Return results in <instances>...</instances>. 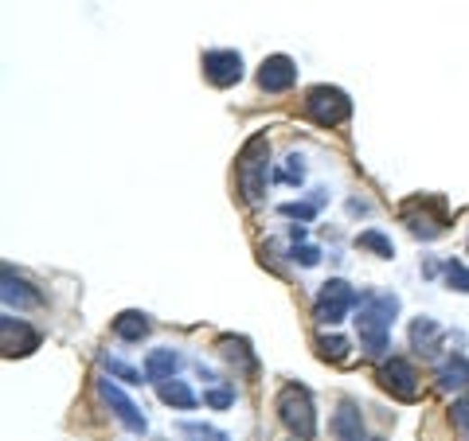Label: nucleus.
<instances>
[{"label":"nucleus","mask_w":469,"mask_h":441,"mask_svg":"<svg viewBox=\"0 0 469 441\" xmlns=\"http://www.w3.org/2000/svg\"><path fill=\"white\" fill-rule=\"evenodd\" d=\"M399 313V297L395 293H363L360 297V313H356V336L360 348L368 355H383L391 344V320Z\"/></svg>","instance_id":"nucleus-1"},{"label":"nucleus","mask_w":469,"mask_h":441,"mask_svg":"<svg viewBox=\"0 0 469 441\" xmlns=\"http://www.w3.org/2000/svg\"><path fill=\"white\" fill-rule=\"evenodd\" d=\"M266 176H270V141H266V133H254L243 145L239 161H234V184H239L243 204H258L262 199Z\"/></svg>","instance_id":"nucleus-2"},{"label":"nucleus","mask_w":469,"mask_h":441,"mask_svg":"<svg viewBox=\"0 0 469 441\" xmlns=\"http://www.w3.org/2000/svg\"><path fill=\"white\" fill-rule=\"evenodd\" d=\"M278 418L281 426L298 437V441H313L317 437V407H313V395L305 390L301 383H286L278 390Z\"/></svg>","instance_id":"nucleus-3"},{"label":"nucleus","mask_w":469,"mask_h":441,"mask_svg":"<svg viewBox=\"0 0 469 441\" xmlns=\"http://www.w3.org/2000/svg\"><path fill=\"white\" fill-rule=\"evenodd\" d=\"M305 117L321 129H336L352 117V98L340 87H313L305 94Z\"/></svg>","instance_id":"nucleus-4"},{"label":"nucleus","mask_w":469,"mask_h":441,"mask_svg":"<svg viewBox=\"0 0 469 441\" xmlns=\"http://www.w3.org/2000/svg\"><path fill=\"white\" fill-rule=\"evenodd\" d=\"M356 305H360V293L352 289L345 278H328L313 301V317L321 320V325H340Z\"/></svg>","instance_id":"nucleus-5"},{"label":"nucleus","mask_w":469,"mask_h":441,"mask_svg":"<svg viewBox=\"0 0 469 441\" xmlns=\"http://www.w3.org/2000/svg\"><path fill=\"white\" fill-rule=\"evenodd\" d=\"M375 379H380V387H383L391 399H399V402H418V395H422V383H418L415 363L403 360V355H391V360H383L380 372H375Z\"/></svg>","instance_id":"nucleus-6"},{"label":"nucleus","mask_w":469,"mask_h":441,"mask_svg":"<svg viewBox=\"0 0 469 441\" xmlns=\"http://www.w3.org/2000/svg\"><path fill=\"white\" fill-rule=\"evenodd\" d=\"M399 216H403V223L410 226V234H418V238H438L446 231V207H442V199H407L403 207H399Z\"/></svg>","instance_id":"nucleus-7"},{"label":"nucleus","mask_w":469,"mask_h":441,"mask_svg":"<svg viewBox=\"0 0 469 441\" xmlns=\"http://www.w3.org/2000/svg\"><path fill=\"white\" fill-rule=\"evenodd\" d=\"M40 348V332H35L28 320L5 313L0 317V352H5V360H16V355H32Z\"/></svg>","instance_id":"nucleus-8"},{"label":"nucleus","mask_w":469,"mask_h":441,"mask_svg":"<svg viewBox=\"0 0 469 441\" xmlns=\"http://www.w3.org/2000/svg\"><path fill=\"white\" fill-rule=\"evenodd\" d=\"M204 78L219 90L234 87V82L243 78V55L227 51V47H223V51H204Z\"/></svg>","instance_id":"nucleus-9"},{"label":"nucleus","mask_w":469,"mask_h":441,"mask_svg":"<svg viewBox=\"0 0 469 441\" xmlns=\"http://www.w3.org/2000/svg\"><path fill=\"white\" fill-rule=\"evenodd\" d=\"M98 395H102V402L114 410V418L122 422L129 434H145V430H149L145 414H141V410L133 407V402H129V399L122 395V390H117V387L110 383V379H98Z\"/></svg>","instance_id":"nucleus-10"},{"label":"nucleus","mask_w":469,"mask_h":441,"mask_svg":"<svg viewBox=\"0 0 469 441\" xmlns=\"http://www.w3.org/2000/svg\"><path fill=\"white\" fill-rule=\"evenodd\" d=\"M293 82H298V67H293L290 55L262 59V67H258V87H262L266 94H286Z\"/></svg>","instance_id":"nucleus-11"},{"label":"nucleus","mask_w":469,"mask_h":441,"mask_svg":"<svg viewBox=\"0 0 469 441\" xmlns=\"http://www.w3.org/2000/svg\"><path fill=\"white\" fill-rule=\"evenodd\" d=\"M328 430H333V441H368V430H363V414L352 399H345L328 418Z\"/></svg>","instance_id":"nucleus-12"},{"label":"nucleus","mask_w":469,"mask_h":441,"mask_svg":"<svg viewBox=\"0 0 469 441\" xmlns=\"http://www.w3.org/2000/svg\"><path fill=\"white\" fill-rule=\"evenodd\" d=\"M216 348H219L223 360H227L231 367H239L243 375H254V372H258L254 352H251V344H246L243 336H219V340H216Z\"/></svg>","instance_id":"nucleus-13"},{"label":"nucleus","mask_w":469,"mask_h":441,"mask_svg":"<svg viewBox=\"0 0 469 441\" xmlns=\"http://www.w3.org/2000/svg\"><path fill=\"white\" fill-rule=\"evenodd\" d=\"M410 344H415L418 355H434L442 348V325L430 317H418L415 325H410Z\"/></svg>","instance_id":"nucleus-14"},{"label":"nucleus","mask_w":469,"mask_h":441,"mask_svg":"<svg viewBox=\"0 0 469 441\" xmlns=\"http://www.w3.org/2000/svg\"><path fill=\"white\" fill-rule=\"evenodd\" d=\"M0 293H5V305H16V308H32V305L43 301V297L35 293L32 285L20 278V273H12V266H5V289H0Z\"/></svg>","instance_id":"nucleus-15"},{"label":"nucleus","mask_w":469,"mask_h":441,"mask_svg":"<svg viewBox=\"0 0 469 441\" xmlns=\"http://www.w3.org/2000/svg\"><path fill=\"white\" fill-rule=\"evenodd\" d=\"M438 387L442 390H469V360L462 352L450 355V360L438 367Z\"/></svg>","instance_id":"nucleus-16"},{"label":"nucleus","mask_w":469,"mask_h":441,"mask_svg":"<svg viewBox=\"0 0 469 441\" xmlns=\"http://www.w3.org/2000/svg\"><path fill=\"white\" fill-rule=\"evenodd\" d=\"M114 336L117 340H125V344H137V340H145L149 336V317L145 313H117L114 317Z\"/></svg>","instance_id":"nucleus-17"},{"label":"nucleus","mask_w":469,"mask_h":441,"mask_svg":"<svg viewBox=\"0 0 469 441\" xmlns=\"http://www.w3.org/2000/svg\"><path fill=\"white\" fill-rule=\"evenodd\" d=\"M176 372H180V355H176L172 348L149 352V360H145V379H157V383H164V379H176Z\"/></svg>","instance_id":"nucleus-18"},{"label":"nucleus","mask_w":469,"mask_h":441,"mask_svg":"<svg viewBox=\"0 0 469 441\" xmlns=\"http://www.w3.org/2000/svg\"><path fill=\"white\" fill-rule=\"evenodd\" d=\"M157 395H161L164 407H176V410H192V407H196L192 387L180 383V379H164V383L157 387Z\"/></svg>","instance_id":"nucleus-19"},{"label":"nucleus","mask_w":469,"mask_h":441,"mask_svg":"<svg viewBox=\"0 0 469 441\" xmlns=\"http://www.w3.org/2000/svg\"><path fill=\"white\" fill-rule=\"evenodd\" d=\"M317 355L328 363H345L348 360V340L345 336H317Z\"/></svg>","instance_id":"nucleus-20"},{"label":"nucleus","mask_w":469,"mask_h":441,"mask_svg":"<svg viewBox=\"0 0 469 441\" xmlns=\"http://www.w3.org/2000/svg\"><path fill=\"white\" fill-rule=\"evenodd\" d=\"M356 246H360V250H372L375 258H395L391 238L380 234V231H360V234H356Z\"/></svg>","instance_id":"nucleus-21"},{"label":"nucleus","mask_w":469,"mask_h":441,"mask_svg":"<svg viewBox=\"0 0 469 441\" xmlns=\"http://www.w3.org/2000/svg\"><path fill=\"white\" fill-rule=\"evenodd\" d=\"M180 434L192 441H231L223 430H216V426H199V422H180Z\"/></svg>","instance_id":"nucleus-22"},{"label":"nucleus","mask_w":469,"mask_h":441,"mask_svg":"<svg viewBox=\"0 0 469 441\" xmlns=\"http://www.w3.org/2000/svg\"><path fill=\"white\" fill-rule=\"evenodd\" d=\"M446 285L457 293H469V270L462 266V262H446Z\"/></svg>","instance_id":"nucleus-23"},{"label":"nucleus","mask_w":469,"mask_h":441,"mask_svg":"<svg viewBox=\"0 0 469 441\" xmlns=\"http://www.w3.org/2000/svg\"><path fill=\"white\" fill-rule=\"evenodd\" d=\"M281 184H301L305 180V164H301V157H286V164L274 172Z\"/></svg>","instance_id":"nucleus-24"},{"label":"nucleus","mask_w":469,"mask_h":441,"mask_svg":"<svg viewBox=\"0 0 469 441\" xmlns=\"http://www.w3.org/2000/svg\"><path fill=\"white\" fill-rule=\"evenodd\" d=\"M450 422H454V430L469 434V395L454 399V407H450Z\"/></svg>","instance_id":"nucleus-25"},{"label":"nucleus","mask_w":469,"mask_h":441,"mask_svg":"<svg viewBox=\"0 0 469 441\" xmlns=\"http://www.w3.org/2000/svg\"><path fill=\"white\" fill-rule=\"evenodd\" d=\"M317 207H321V204H281V216L298 219V223H309L317 216Z\"/></svg>","instance_id":"nucleus-26"},{"label":"nucleus","mask_w":469,"mask_h":441,"mask_svg":"<svg viewBox=\"0 0 469 441\" xmlns=\"http://www.w3.org/2000/svg\"><path fill=\"white\" fill-rule=\"evenodd\" d=\"M106 372H110V375H117V379H125V383H145V379H141V372H133V367H129V363H122V360H106Z\"/></svg>","instance_id":"nucleus-27"},{"label":"nucleus","mask_w":469,"mask_h":441,"mask_svg":"<svg viewBox=\"0 0 469 441\" xmlns=\"http://www.w3.org/2000/svg\"><path fill=\"white\" fill-rule=\"evenodd\" d=\"M290 258L298 262V266H317V262H321V250H317V246H293Z\"/></svg>","instance_id":"nucleus-28"},{"label":"nucleus","mask_w":469,"mask_h":441,"mask_svg":"<svg viewBox=\"0 0 469 441\" xmlns=\"http://www.w3.org/2000/svg\"><path fill=\"white\" fill-rule=\"evenodd\" d=\"M204 402H207L211 410H227L231 402H234V390H207V395H204Z\"/></svg>","instance_id":"nucleus-29"},{"label":"nucleus","mask_w":469,"mask_h":441,"mask_svg":"<svg viewBox=\"0 0 469 441\" xmlns=\"http://www.w3.org/2000/svg\"><path fill=\"white\" fill-rule=\"evenodd\" d=\"M293 441H298V437H293Z\"/></svg>","instance_id":"nucleus-30"}]
</instances>
